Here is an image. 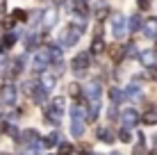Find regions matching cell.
Segmentation results:
<instances>
[{"mask_svg":"<svg viewBox=\"0 0 157 155\" xmlns=\"http://www.w3.org/2000/svg\"><path fill=\"white\" fill-rule=\"evenodd\" d=\"M107 14H109V9L102 5V7H98V12H96V18L98 21H102V18H107Z\"/></svg>","mask_w":157,"mask_h":155,"instance_id":"cell-33","label":"cell"},{"mask_svg":"<svg viewBox=\"0 0 157 155\" xmlns=\"http://www.w3.org/2000/svg\"><path fill=\"white\" fill-rule=\"evenodd\" d=\"M43 146L46 148H52V146H59V132H50V135L43 139Z\"/></svg>","mask_w":157,"mask_h":155,"instance_id":"cell-21","label":"cell"},{"mask_svg":"<svg viewBox=\"0 0 157 155\" xmlns=\"http://www.w3.org/2000/svg\"><path fill=\"white\" fill-rule=\"evenodd\" d=\"M73 71H75V76H82V73L89 68V52H78V55L73 57Z\"/></svg>","mask_w":157,"mask_h":155,"instance_id":"cell-4","label":"cell"},{"mask_svg":"<svg viewBox=\"0 0 157 155\" xmlns=\"http://www.w3.org/2000/svg\"><path fill=\"white\" fill-rule=\"evenodd\" d=\"M155 50H157V46H155Z\"/></svg>","mask_w":157,"mask_h":155,"instance_id":"cell-43","label":"cell"},{"mask_svg":"<svg viewBox=\"0 0 157 155\" xmlns=\"http://www.w3.org/2000/svg\"><path fill=\"white\" fill-rule=\"evenodd\" d=\"M48 94H50V91H48V89H43V87H41V82H39V87H36V91L32 94V98H34L36 103H41V105H43V103L48 100Z\"/></svg>","mask_w":157,"mask_h":155,"instance_id":"cell-18","label":"cell"},{"mask_svg":"<svg viewBox=\"0 0 157 155\" xmlns=\"http://www.w3.org/2000/svg\"><path fill=\"white\" fill-rule=\"evenodd\" d=\"M0 50H5V44H2V37H0Z\"/></svg>","mask_w":157,"mask_h":155,"instance_id":"cell-39","label":"cell"},{"mask_svg":"<svg viewBox=\"0 0 157 155\" xmlns=\"http://www.w3.org/2000/svg\"><path fill=\"white\" fill-rule=\"evenodd\" d=\"M144 32H146V37H150V39H157V18L155 16H150V18L144 21Z\"/></svg>","mask_w":157,"mask_h":155,"instance_id":"cell-11","label":"cell"},{"mask_svg":"<svg viewBox=\"0 0 157 155\" xmlns=\"http://www.w3.org/2000/svg\"><path fill=\"white\" fill-rule=\"evenodd\" d=\"M25 18H28V14H25L23 9H16L14 12V21H25Z\"/></svg>","mask_w":157,"mask_h":155,"instance_id":"cell-35","label":"cell"},{"mask_svg":"<svg viewBox=\"0 0 157 155\" xmlns=\"http://www.w3.org/2000/svg\"><path fill=\"white\" fill-rule=\"evenodd\" d=\"M2 103H7V105L16 103V87L14 84H5L2 87Z\"/></svg>","mask_w":157,"mask_h":155,"instance_id":"cell-12","label":"cell"},{"mask_svg":"<svg viewBox=\"0 0 157 155\" xmlns=\"http://www.w3.org/2000/svg\"><path fill=\"white\" fill-rule=\"evenodd\" d=\"M89 155H91V153H89Z\"/></svg>","mask_w":157,"mask_h":155,"instance_id":"cell-44","label":"cell"},{"mask_svg":"<svg viewBox=\"0 0 157 155\" xmlns=\"http://www.w3.org/2000/svg\"><path fill=\"white\" fill-rule=\"evenodd\" d=\"M73 14H78L80 18H86L89 16V7H86V0H75V9H73Z\"/></svg>","mask_w":157,"mask_h":155,"instance_id":"cell-15","label":"cell"},{"mask_svg":"<svg viewBox=\"0 0 157 155\" xmlns=\"http://www.w3.org/2000/svg\"><path fill=\"white\" fill-rule=\"evenodd\" d=\"M123 96H125V94H123L118 87H114V89L109 91V98H112V103H121V100H123Z\"/></svg>","mask_w":157,"mask_h":155,"instance_id":"cell-25","label":"cell"},{"mask_svg":"<svg viewBox=\"0 0 157 155\" xmlns=\"http://www.w3.org/2000/svg\"><path fill=\"white\" fill-rule=\"evenodd\" d=\"M137 5H139V9H150V0H137Z\"/></svg>","mask_w":157,"mask_h":155,"instance_id":"cell-36","label":"cell"},{"mask_svg":"<svg viewBox=\"0 0 157 155\" xmlns=\"http://www.w3.org/2000/svg\"><path fill=\"white\" fill-rule=\"evenodd\" d=\"M7 135L14 137L16 141H21V139H18V130H16V126H7Z\"/></svg>","mask_w":157,"mask_h":155,"instance_id":"cell-34","label":"cell"},{"mask_svg":"<svg viewBox=\"0 0 157 155\" xmlns=\"http://www.w3.org/2000/svg\"><path fill=\"white\" fill-rule=\"evenodd\" d=\"M139 94H141V87H139L137 82H134V84H130V87H128V96H130V98H134V96H139Z\"/></svg>","mask_w":157,"mask_h":155,"instance_id":"cell-30","label":"cell"},{"mask_svg":"<svg viewBox=\"0 0 157 155\" xmlns=\"http://www.w3.org/2000/svg\"><path fill=\"white\" fill-rule=\"evenodd\" d=\"M112 155H121V153H112Z\"/></svg>","mask_w":157,"mask_h":155,"instance_id":"cell-41","label":"cell"},{"mask_svg":"<svg viewBox=\"0 0 157 155\" xmlns=\"http://www.w3.org/2000/svg\"><path fill=\"white\" fill-rule=\"evenodd\" d=\"M141 123L146 126H157V110H148L141 114Z\"/></svg>","mask_w":157,"mask_h":155,"instance_id":"cell-16","label":"cell"},{"mask_svg":"<svg viewBox=\"0 0 157 155\" xmlns=\"http://www.w3.org/2000/svg\"><path fill=\"white\" fill-rule=\"evenodd\" d=\"M150 155H157V153H150Z\"/></svg>","mask_w":157,"mask_h":155,"instance_id":"cell-42","label":"cell"},{"mask_svg":"<svg viewBox=\"0 0 157 155\" xmlns=\"http://www.w3.org/2000/svg\"><path fill=\"white\" fill-rule=\"evenodd\" d=\"M128 30H130V28H128L125 16H123L121 12H118V14H112V34H114L116 39H123Z\"/></svg>","mask_w":157,"mask_h":155,"instance_id":"cell-2","label":"cell"},{"mask_svg":"<svg viewBox=\"0 0 157 155\" xmlns=\"http://www.w3.org/2000/svg\"><path fill=\"white\" fill-rule=\"evenodd\" d=\"M139 62L146 68H155L157 66V50H141L139 52Z\"/></svg>","mask_w":157,"mask_h":155,"instance_id":"cell-8","label":"cell"},{"mask_svg":"<svg viewBox=\"0 0 157 155\" xmlns=\"http://www.w3.org/2000/svg\"><path fill=\"white\" fill-rule=\"evenodd\" d=\"M98 139H102L105 144H112V141H114V132H112V130H105V128H100V130H98Z\"/></svg>","mask_w":157,"mask_h":155,"instance_id":"cell-23","label":"cell"},{"mask_svg":"<svg viewBox=\"0 0 157 155\" xmlns=\"http://www.w3.org/2000/svg\"><path fill=\"white\" fill-rule=\"evenodd\" d=\"M102 50H105V41H102V37H96L94 44H91V52H94V55H100Z\"/></svg>","mask_w":157,"mask_h":155,"instance_id":"cell-22","label":"cell"},{"mask_svg":"<svg viewBox=\"0 0 157 155\" xmlns=\"http://www.w3.org/2000/svg\"><path fill=\"white\" fill-rule=\"evenodd\" d=\"M121 121H123V126H125V128H132V126H137L139 121H141V114H139L137 110L128 107V110H123V114H121Z\"/></svg>","mask_w":157,"mask_h":155,"instance_id":"cell-6","label":"cell"},{"mask_svg":"<svg viewBox=\"0 0 157 155\" xmlns=\"http://www.w3.org/2000/svg\"><path fill=\"white\" fill-rule=\"evenodd\" d=\"M43 114H46V121H48V123H52V126H57L59 123V121H62V112H57L55 107H50V105H48V107H46V112H43Z\"/></svg>","mask_w":157,"mask_h":155,"instance_id":"cell-13","label":"cell"},{"mask_svg":"<svg viewBox=\"0 0 157 155\" xmlns=\"http://www.w3.org/2000/svg\"><path fill=\"white\" fill-rule=\"evenodd\" d=\"M71 94L73 96H80V84H71Z\"/></svg>","mask_w":157,"mask_h":155,"instance_id":"cell-37","label":"cell"},{"mask_svg":"<svg viewBox=\"0 0 157 155\" xmlns=\"http://www.w3.org/2000/svg\"><path fill=\"white\" fill-rule=\"evenodd\" d=\"M64 103H66V100H64L62 96H59V98H55V100L50 103V107H55L57 112H62V114H64Z\"/></svg>","mask_w":157,"mask_h":155,"instance_id":"cell-28","label":"cell"},{"mask_svg":"<svg viewBox=\"0 0 157 155\" xmlns=\"http://www.w3.org/2000/svg\"><path fill=\"white\" fill-rule=\"evenodd\" d=\"M55 23H57V12L55 9H46L41 16V25H43V30H50V28H55Z\"/></svg>","mask_w":157,"mask_h":155,"instance_id":"cell-10","label":"cell"},{"mask_svg":"<svg viewBox=\"0 0 157 155\" xmlns=\"http://www.w3.org/2000/svg\"><path fill=\"white\" fill-rule=\"evenodd\" d=\"M137 139H139V144L134 146V151H132V153H134V155H146V148H144V137L139 135Z\"/></svg>","mask_w":157,"mask_h":155,"instance_id":"cell-29","label":"cell"},{"mask_svg":"<svg viewBox=\"0 0 157 155\" xmlns=\"http://www.w3.org/2000/svg\"><path fill=\"white\" fill-rule=\"evenodd\" d=\"M71 116H73V121H84V119H89V112L84 110V105H73Z\"/></svg>","mask_w":157,"mask_h":155,"instance_id":"cell-14","label":"cell"},{"mask_svg":"<svg viewBox=\"0 0 157 155\" xmlns=\"http://www.w3.org/2000/svg\"><path fill=\"white\" fill-rule=\"evenodd\" d=\"M52 2H55V5H64L66 0H52Z\"/></svg>","mask_w":157,"mask_h":155,"instance_id":"cell-38","label":"cell"},{"mask_svg":"<svg viewBox=\"0 0 157 155\" xmlns=\"http://www.w3.org/2000/svg\"><path fill=\"white\" fill-rule=\"evenodd\" d=\"M41 87L48 89V91H52V89H55V76H50V73H43V76H41Z\"/></svg>","mask_w":157,"mask_h":155,"instance_id":"cell-20","label":"cell"},{"mask_svg":"<svg viewBox=\"0 0 157 155\" xmlns=\"http://www.w3.org/2000/svg\"><path fill=\"white\" fill-rule=\"evenodd\" d=\"M80 34H82V28L75 25V23H71V25H66V28L62 30V34H59V44H62L64 48H71V46L78 44Z\"/></svg>","mask_w":157,"mask_h":155,"instance_id":"cell-1","label":"cell"},{"mask_svg":"<svg viewBox=\"0 0 157 155\" xmlns=\"http://www.w3.org/2000/svg\"><path fill=\"white\" fill-rule=\"evenodd\" d=\"M128 28H130V32H137L139 28H144L141 16H139V14H132V16H130V21H128Z\"/></svg>","mask_w":157,"mask_h":155,"instance_id":"cell-19","label":"cell"},{"mask_svg":"<svg viewBox=\"0 0 157 155\" xmlns=\"http://www.w3.org/2000/svg\"><path fill=\"white\" fill-rule=\"evenodd\" d=\"M73 153V146L68 141H64V144H59V155H71Z\"/></svg>","mask_w":157,"mask_h":155,"instance_id":"cell-31","label":"cell"},{"mask_svg":"<svg viewBox=\"0 0 157 155\" xmlns=\"http://www.w3.org/2000/svg\"><path fill=\"white\" fill-rule=\"evenodd\" d=\"M86 98H89V103H96V100H100V94H102V87H100V80H91L89 84L84 87L82 91Z\"/></svg>","mask_w":157,"mask_h":155,"instance_id":"cell-3","label":"cell"},{"mask_svg":"<svg viewBox=\"0 0 157 155\" xmlns=\"http://www.w3.org/2000/svg\"><path fill=\"white\" fill-rule=\"evenodd\" d=\"M153 76H155V78H157V71H153Z\"/></svg>","mask_w":157,"mask_h":155,"instance_id":"cell-40","label":"cell"},{"mask_svg":"<svg viewBox=\"0 0 157 155\" xmlns=\"http://www.w3.org/2000/svg\"><path fill=\"white\" fill-rule=\"evenodd\" d=\"M48 52H50V60H52V64H55L57 68H64V55H62V48H59L57 44H50L46 48Z\"/></svg>","mask_w":157,"mask_h":155,"instance_id":"cell-9","label":"cell"},{"mask_svg":"<svg viewBox=\"0 0 157 155\" xmlns=\"http://www.w3.org/2000/svg\"><path fill=\"white\" fill-rule=\"evenodd\" d=\"M23 141L28 144L32 151H41V144H43V141H39V132L36 130H25L23 132Z\"/></svg>","mask_w":157,"mask_h":155,"instance_id":"cell-7","label":"cell"},{"mask_svg":"<svg viewBox=\"0 0 157 155\" xmlns=\"http://www.w3.org/2000/svg\"><path fill=\"white\" fill-rule=\"evenodd\" d=\"M71 132H73V137H82L84 135V123L82 121H73L71 123Z\"/></svg>","mask_w":157,"mask_h":155,"instance_id":"cell-24","label":"cell"},{"mask_svg":"<svg viewBox=\"0 0 157 155\" xmlns=\"http://www.w3.org/2000/svg\"><path fill=\"white\" fill-rule=\"evenodd\" d=\"M118 139H121V141H125V144H130V141H132V135H130V130H128L125 126H123L121 130H118Z\"/></svg>","mask_w":157,"mask_h":155,"instance_id":"cell-26","label":"cell"},{"mask_svg":"<svg viewBox=\"0 0 157 155\" xmlns=\"http://www.w3.org/2000/svg\"><path fill=\"white\" fill-rule=\"evenodd\" d=\"M50 64H52L50 52H48V50H41V52H36L34 62H32V68H34V71H46Z\"/></svg>","mask_w":157,"mask_h":155,"instance_id":"cell-5","label":"cell"},{"mask_svg":"<svg viewBox=\"0 0 157 155\" xmlns=\"http://www.w3.org/2000/svg\"><path fill=\"white\" fill-rule=\"evenodd\" d=\"M2 44H5V48H12V46L16 44V34H14V32L5 34V37H2Z\"/></svg>","mask_w":157,"mask_h":155,"instance_id":"cell-27","label":"cell"},{"mask_svg":"<svg viewBox=\"0 0 157 155\" xmlns=\"http://www.w3.org/2000/svg\"><path fill=\"white\" fill-rule=\"evenodd\" d=\"M96 116H98V100H96V103H91V110H89V121H96Z\"/></svg>","mask_w":157,"mask_h":155,"instance_id":"cell-32","label":"cell"},{"mask_svg":"<svg viewBox=\"0 0 157 155\" xmlns=\"http://www.w3.org/2000/svg\"><path fill=\"white\" fill-rule=\"evenodd\" d=\"M39 44H41L39 34H28V37H25V48H28V50H36Z\"/></svg>","mask_w":157,"mask_h":155,"instance_id":"cell-17","label":"cell"}]
</instances>
